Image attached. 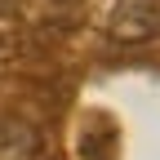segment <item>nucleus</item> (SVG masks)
<instances>
[{
	"label": "nucleus",
	"instance_id": "nucleus-1",
	"mask_svg": "<svg viewBox=\"0 0 160 160\" xmlns=\"http://www.w3.org/2000/svg\"><path fill=\"white\" fill-rule=\"evenodd\" d=\"M156 27H160V13H156V9H147L142 0H138V5H125V9H116V13H111V36L129 40V45L147 40Z\"/></svg>",
	"mask_w": 160,
	"mask_h": 160
},
{
	"label": "nucleus",
	"instance_id": "nucleus-2",
	"mask_svg": "<svg viewBox=\"0 0 160 160\" xmlns=\"http://www.w3.org/2000/svg\"><path fill=\"white\" fill-rule=\"evenodd\" d=\"M0 160H36V129L22 120H0Z\"/></svg>",
	"mask_w": 160,
	"mask_h": 160
}]
</instances>
